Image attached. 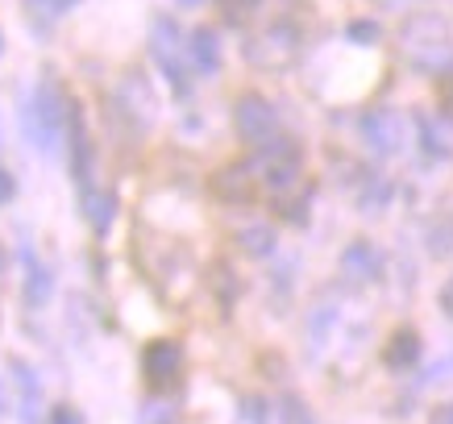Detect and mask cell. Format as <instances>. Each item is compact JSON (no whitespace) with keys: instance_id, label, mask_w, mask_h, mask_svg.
<instances>
[{"instance_id":"obj_2","label":"cell","mask_w":453,"mask_h":424,"mask_svg":"<svg viewBox=\"0 0 453 424\" xmlns=\"http://www.w3.org/2000/svg\"><path fill=\"white\" fill-rule=\"evenodd\" d=\"M300 58V29L288 21L262 26L246 38V63H254L258 71H283Z\"/></svg>"},{"instance_id":"obj_21","label":"cell","mask_w":453,"mask_h":424,"mask_svg":"<svg viewBox=\"0 0 453 424\" xmlns=\"http://www.w3.org/2000/svg\"><path fill=\"white\" fill-rule=\"evenodd\" d=\"M428 424H453V404H441L437 412H433V420Z\"/></svg>"},{"instance_id":"obj_22","label":"cell","mask_w":453,"mask_h":424,"mask_svg":"<svg viewBox=\"0 0 453 424\" xmlns=\"http://www.w3.org/2000/svg\"><path fill=\"white\" fill-rule=\"evenodd\" d=\"M441 308H445V316H453V279L445 283V291H441Z\"/></svg>"},{"instance_id":"obj_19","label":"cell","mask_w":453,"mask_h":424,"mask_svg":"<svg viewBox=\"0 0 453 424\" xmlns=\"http://www.w3.org/2000/svg\"><path fill=\"white\" fill-rule=\"evenodd\" d=\"M13 192H17L13 175H9V171H4V166H0V208L9 204V200H13Z\"/></svg>"},{"instance_id":"obj_9","label":"cell","mask_w":453,"mask_h":424,"mask_svg":"<svg viewBox=\"0 0 453 424\" xmlns=\"http://www.w3.org/2000/svg\"><path fill=\"white\" fill-rule=\"evenodd\" d=\"M342 274L349 283H379L383 279V254L371 242H349L342 250Z\"/></svg>"},{"instance_id":"obj_12","label":"cell","mask_w":453,"mask_h":424,"mask_svg":"<svg viewBox=\"0 0 453 424\" xmlns=\"http://www.w3.org/2000/svg\"><path fill=\"white\" fill-rule=\"evenodd\" d=\"M80 204H83V217L92 220V229H96V233L109 229L112 212H117V196L104 192V188H83V192H80Z\"/></svg>"},{"instance_id":"obj_15","label":"cell","mask_w":453,"mask_h":424,"mask_svg":"<svg viewBox=\"0 0 453 424\" xmlns=\"http://www.w3.org/2000/svg\"><path fill=\"white\" fill-rule=\"evenodd\" d=\"M26 271H29L26 274V300L29 304H42L46 296H50V271H46L34 254H26Z\"/></svg>"},{"instance_id":"obj_4","label":"cell","mask_w":453,"mask_h":424,"mask_svg":"<svg viewBox=\"0 0 453 424\" xmlns=\"http://www.w3.org/2000/svg\"><path fill=\"white\" fill-rule=\"evenodd\" d=\"M150 50H154V63L163 67V75L175 83L179 92H188V71H183V34L171 17L154 21V34H150Z\"/></svg>"},{"instance_id":"obj_7","label":"cell","mask_w":453,"mask_h":424,"mask_svg":"<svg viewBox=\"0 0 453 424\" xmlns=\"http://www.w3.org/2000/svg\"><path fill=\"white\" fill-rule=\"evenodd\" d=\"M362 142H366L374 154H395L399 146L408 142V121L391 109H374L362 117Z\"/></svg>"},{"instance_id":"obj_1","label":"cell","mask_w":453,"mask_h":424,"mask_svg":"<svg viewBox=\"0 0 453 424\" xmlns=\"http://www.w3.org/2000/svg\"><path fill=\"white\" fill-rule=\"evenodd\" d=\"M399 46H403V55L412 58L420 71H445L453 63V34L433 13L408 17L403 29H399Z\"/></svg>"},{"instance_id":"obj_8","label":"cell","mask_w":453,"mask_h":424,"mask_svg":"<svg viewBox=\"0 0 453 424\" xmlns=\"http://www.w3.org/2000/svg\"><path fill=\"white\" fill-rule=\"evenodd\" d=\"M254 179H258V171L250 163H229L212 175V192L225 204H250L254 200Z\"/></svg>"},{"instance_id":"obj_11","label":"cell","mask_w":453,"mask_h":424,"mask_svg":"<svg viewBox=\"0 0 453 424\" xmlns=\"http://www.w3.org/2000/svg\"><path fill=\"white\" fill-rule=\"evenodd\" d=\"M416 358H420V333L408 328V325L395 328V333L387 337V345H383V362L391 370H412Z\"/></svg>"},{"instance_id":"obj_23","label":"cell","mask_w":453,"mask_h":424,"mask_svg":"<svg viewBox=\"0 0 453 424\" xmlns=\"http://www.w3.org/2000/svg\"><path fill=\"white\" fill-rule=\"evenodd\" d=\"M0 274H4V250H0Z\"/></svg>"},{"instance_id":"obj_6","label":"cell","mask_w":453,"mask_h":424,"mask_svg":"<svg viewBox=\"0 0 453 424\" xmlns=\"http://www.w3.org/2000/svg\"><path fill=\"white\" fill-rule=\"evenodd\" d=\"M237 134H242V142H250V146H262V142H271L279 129V117L275 109H271V100L258 96V92H246V96L237 100Z\"/></svg>"},{"instance_id":"obj_5","label":"cell","mask_w":453,"mask_h":424,"mask_svg":"<svg viewBox=\"0 0 453 424\" xmlns=\"http://www.w3.org/2000/svg\"><path fill=\"white\" fill-rule=\"evenodd\" d=\"M142 374L154 391H171V387L183 379V350H179L171 337H158V342L146 345L142 354Z\"/></svg>"},{"instance_id":"obj_16","label":"cell","mask_w":453,"mask_h":424,"mask_svg":"<svg viewBox=\"0 0 453 424\" xmlns=\"http://www.w3.org/2000/svg\"><path fill=\"white\" fill-rule=\"evenodd\" d=\"M29 4V13H38V17H63V13H71L80 0H26Z\"/></svg>"},{"instance_id":"obj_10","label":"cell","mask_w":453,"mask_h":424,"mask_svg":"<svg viewBox=\"0 0 453 424\" xmlns=\"http://www.w3.org/2000/svg\"><path fill=\"white\" fill-rule=\"evenodd\" d=\"M117 104H121V109L129 112L138 125H150L154 121V109H158V104H154L150 83L142 80L138 71H129V75L117 83Z\"/></svg>"},{"instance_id":"obj_3","label":"cell","mask_w":453,"mask_h":424,"mask_svg":"<svg viewBox=\"0 0 453 424\" xmlns=\"http://www.w3.org/2000/svg\"><path fill=\"white\" fill-rule=\"evenodd\" d=\"M29 129H34V142L42 150H50V142H58V134L67 129V104L58 100L55 83H42L34 104H29Z\"/></svg>"},{"instance_id":"obj_13","label":"cell","mask_w":453,"mask_h":424,"mask_svg":"<svg viewBox=\"0 0 453 424\" xmlns=\"http://www.w3.org/2000/svg\"><path fill=\"white\" fill-rule=\"evenodd\" d=\"M188 42H192V46H188V55L196 58V67L204 71V75H212V71L220 67V42H217V29L200 26Z\"/></svg>"},{"instance_id":"obj_18","label":"cell","mask_w":453,"mask_h":424,"mask_svg":"<svg viewBox=\"0 0 453 424\" xmlns=\"http://www.w3.org/2000/svg\"><path fill=\"white\" fill-rule=\"evenodd\" d=\"M437 100H441V109H445V117H453V75H445V80H441Z\"/></svg>"},{"instance_id":"obj_14","label":"cell","mask_w":453,"mask_h":424,"mask_svg":"<svg viewBox=\"0 0 453 424\" xmlns=\"http://www.w3.org/2000/svg\"><path fill=\"white\" fill-rule=\"evenodd\" d=\"M237 246L246 250V254H254V258H266L275 250V229L262 225V220H250L246 229H237Z\"/></svg>"},{"instance_id":"obj_24","label":"cell","mask_w":453,"mask_h":424,"mask_svg":"<svg viewBox=\"0 0 453 424\" xmlns=\"http://www.w3.org/2000/svg\"><path fill=\"white\" fill-rule=\"evenodd\" d=\"M183 4H196V0H183Z\"/></svg>"},{"instance_id":"obj_25","label":"cell","mask_w":453,"mask_h":424,"mask_svg":"<svg viewBox=\"0 0 453 424\" xmlns=\"http://www.w3.org/2000/svg\"><path fill=\"white\" fill-rule=\"evenodd\" d=\"M0 46H4V38H0Z\"/></svg>"},{"instance_id":"obj_20","label":"cell","mask_w":453,"mask_h":424,"mask_svg":"<svg viewBox=\"0 0 453 424\" xmlns=\"http://www.w3.org/2000/svg\"><path fill=\"white\" fill-rule=\"evenodd\" d=\"M50 424H83V420L75 416V408H55L50 412Z\"/></svg>"},{"instance_id":"obj_17","label":"cell","mask_w":453,"mask_h":424,"mask_svg":"<svg viewBox=\"0 0 453 424\" xmlns=\"http://www.w3.org/2000/svg\"><path fill=\"white\" fill-rule=\"evenodd\" d=\"M258 4H262V0H220V9H225V17H229V21H246Z\"/></svg>"}]
</instances>
